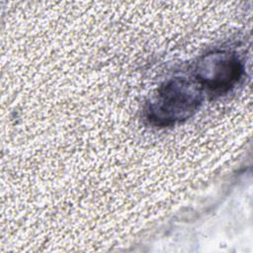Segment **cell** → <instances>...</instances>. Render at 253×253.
Wrapping results in <instances>:
<instances>
[{
    "instance_id": "obj_1",
    "label": "cell",
    "mask_w": 253,
    "mask_h": 253,
    "mask_svg": "<svg viewBox=\"0 0 253 253\" xmlns=\"http://www.w3.org/2000/svg\"><path fill=\"white\" fill-rule=\"evenodd\" d=\"M203 102L195 80L176 76L160 85L145 108V118L155 126H171L191 118Z\"/></svg>"
},
{
    "instance_id": "obj_2",
    "label": "cell",
    "mask_w": 253,
    "mask_h": 253,
    "mask_svg": "<svg viewBox=\"0 0 253 253\" xmlns=\"http://www.w3.org/2000/svg\"><path fill=\"white\" fill-rule=\"evenodd\" d=\"M244 73L238 54L228 49H214L202 55L194 68V80L202 90L222 96L233 89Z\"/></svg>"
}]
</instances>
